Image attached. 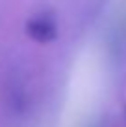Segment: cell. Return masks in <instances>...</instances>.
I'll return each instance as SVG.
<instances>
[{
  "label": "cell",
  "instance_id": "1",
  "mask_svg": "<svg viewBox=\"0 0 126 127\" xmlns=\"http://www.w3.org/2000/svg\"><path fill=\"white\" fill-rule=\"evenodd\" d=\"M26 33L35 42L46 44L58 37V20L52 11H39L26 22Z\"/></svg>",
  "mask_w": 126,
  "mask_h": 127
}]
</instances>
